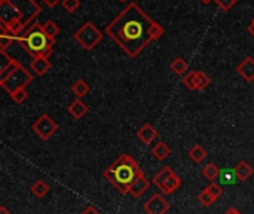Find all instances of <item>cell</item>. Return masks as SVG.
<instances>
[{
    "mask_svg": "<svg viewBox=\"0 0 254 214\" xmlns=\"http://www.w3.org/2000/svg\"><path fill=\"white\" fill-rule=\"evenodd\" d=\"M104 31L127 55L134 58L150 42L158 40L165 30L135 1H131L107 24Z\"/></svg>",
    "mask_w": 254,
    "mask_h": 214,
    "instance_id": "6da1fadb",
    "label": "cell"
},
{
    "mask_svg": "<svg viewBox=\"0 0 254 214\" xmlns=\"http://www.w3.org/2000/svg\"><path fill=\"white\" fill-rule=\"evenodd\" d=\"M42 12L36 0H0V27L13 36H21Z\"/></svg>",
    "mask_w": 254,
    "mask_h": 214,
    "instance_id": "7a4b0ae2",
    "label": "cell"
},
{
    "mask_svg": "<svg viewBox=\"0 0 254 214\" xmlns=\"http://www.w3.org/2000/svg\"><path fill=\"white\" fill-rule=\"evenodd\" d=\"M140 171L141 168L138 167V162L131 155L122 153L107 167V170L104 171V177L119 191V194L127 195L129 194V189Z\"/></svg>",
    "mask_w": 254,
    "mask_h": 214,
    "instance_id": "3957f363",
    "label": "cell"
},
{
    "mask_svg": "<svg viewBox=\"0 0 254 214\" xmlns=\"http://www.w3.org/2000/svg\"><path fill=\"white\" fill-rule=\"evenodd\" d=\"M16 42L33 58L37 57V55H46V57H49L54 52V45H55V40L51 39V37H48L46 33L42 30V25L37 24V22L33 24L21 36H18Z\"/></svg>",
    "mask_w": 254,
    "mask_h": 214,
    "instance_id": "277c9868",
    "label": "cell"
},
{
    "mask_svg": "<svg viewBox=\"0 0 254 214\" xmlns=\"http://www.w3.org/2000/svg\"><path fill=\"white\" fill-rule=\"evenodd\" d=\"M74 40L85 49V51H92L101 40H103V33L91 22L86 21L74 34H73Z\"/></svg>",
    "mask_w": 254,
    "mask_h": 214,
    "instance_id": "5b68a950",
    "label": "cell"
},
{
    "mask_svg": "<svg viewBox=\"0 0 254 214\" xmlns=\"http://www.w3.org/2000/svg\"><path fill=\"white\" fill-rule=\"evenodd\" d=\"M152 183L159 188V191L165 195L174 194L180 186H182V179L170 168V167H162L153 177Z\"/></svg>",
    "mask_w": 254,
    "mask_h": 214,
    "instance_id": "8992f818",
    "label": "cell"
},
{
    "mask_svg": "<svg viewBox=\"0 0 254 214\" xmlns=\"http://www.w3.org/2000/svg\"><path fill=\"white\" fill-rule=\"evenodd\" d=\"M31 130L34 131V134L42 139V140H49L57 131H58V124L48 115V113H43L42 116H39L36 119V122L31 125Z\"/></svg>",
    "mask_w": 254,
    "mask_h": 214,
    "instance_id": "52a82bcc",
    "label": "cell"
},
{
    "mask_svg": "<svg viewBox=\"0 0 254 214\" xmlns=\"http://www.w3.org/2000/svg\"><path fill=\"white\" fill-rule=\"evenodd\" d=\"M31 80H33V74L28 73V71L24 69V66L21 64V66L16 69V71H15L9 79H6L3 83H0V86H1L4 91H7V92L10 94L12 91L18 89V88H25L27 85L31 83Z\"/></svg>",
    "mask_w": 254,
    "mask_h": 214,
    "instance_id": "ba28073f",
    "label": "cell"
},
{
    "mask_svg": "<svg viewBox=\"0 0 254 214\" xmlns=\"http://www.w3.org/2000/svg\"><path fill=\"white\" fill-rule=\"evenodd\" d=\"M170 203L161 194H153L143 206L147 214H167L170 212Z\"/></svg>",
    "mask_w": 254,
    "mask_h": 214,
    "instance_id": "9c48e42d",
    "label": "cell"
},
{
    "mask_svg": "<svg viewBox=\"0 0 254 214\" xmlns=\"http://www.w3.org/2000/svg\"><path fill=\"white\" fill-rule=\"evenodd\" d=\"M48 58L49 57H46V55H37V57H34L31 60V63H30V70L36 76H45L52 69V64H51V61Z\"/></svg>",
    "mask_w": 254,
    "mask_h": 214,
    "instance_id": "30bf717a",
    "label": "cell"
},
{
    "mask_svg": "<svg viewBox=\"0 0 254 214\" xmlns=\"http://www.w3.org/2000/svg\"><path fill=\"white\" fill-rule=\"evenodd\" d=\"M149 188H150V182H149V179L146 177L144 171L141 170V171L138 173L135 182L132 183L131 189H129V195H131L132 198H140L146 191H149Z\"/></svg>",
    "mask_w": 254,
    "mask_h": 214,
    "instance_id": "8fae6325",
    "label": "cell"
},
{
    "mask_svg": "<svg viewBox=\"0 0 254 214\" xmlns=\"http://www.w3.org/2000/svg\"><path fill=\"white\" fill-rule=\"evenodd\" d=\"M137 137L141 143L144 144H152L156 139H158V131L150 125V124H144L138 131H137Z\"/></svg>",
    "mask_w": 254,
    "mask_h": 214,
    "instance_id": "7c38bea8",
    "label": "cell"
},
{
    "mask_svg": "<svg viewBox=\"0 0 254 214\" xmlns=\"http://www.w3.org/2000/svg\"><path fill=\"white\" fill-rule=\"evenodd\" d=\"M237 71L243 76L244 80L247 82H253L254 80V58L253 57H247L241 64H238Z\"/></svg>",
    "mask_w": 254,
    "mask_h": 214,
    "instance_id": "4fadbf2b",
    "label": "cell"
},
{
    "mask_svg": "<svg viewBox=\"0 0 254 214\" xmlns=\"http://www.w3.org/2000/svg\"><path fill=\"white\" fill-rule=\"evenodd\" d=\"M253 167L247 162V161H240L235 167H234V173L237 176V179L240 182H247L252 176H253Z\"/></svg>",
    "mask_w": 254,
    "mask_h": 214,
    "instance_id": "5bb4252c",
    "label": "cell"
},
{
    "mask_svg": "<svg viewBox=\"0 0 254 214\" xmlns=\"http://www.w3.org/2000/svg\"><path fill=\"white\" fill-rule=\"evenodd\" d=\"M67 112L71 115V118L79 121V119H82L88 113V106L80 98H77L73 103H70V106L67 107Z\"/></svg>",
    "mask_w": 254,
    "mask_h": 214,
    "instance_id": "9a60e30c",
    "label": "cell"
},
{
    "mask_svg": "<svg viewBox=\"0 0 254 214\" xmlns=\"http://www.w3.org/2000/svg\"><path fill=\"white\" fill-rule=\"evenodd\" d=\"M152 155H153V158L155 159H158V161H165L170 155H171V149H170V146L167 144V143H164V142H159V143H156L153 147H152Z\"/></svg>",
    "mask_w": 254,
    "mask_h": 214,
    "instance_id": "2e32d148",
    "label": "cell"
},
{
    "mask_svg": "<svg viewBox=\"0 0 254 214\" xmlns=\"http://www.w3.org/2000/svg\"><path fill=\"white\" fill-rule=\"evenodd\" d=\"M188 155H189V158L195 162V164H201L205 158H207V150L201 146V144H193L192 147H190V150L188 152Z\"/></svg>",
    "mask_w": 254,
    "mask_h": 214,
    "instance_id": "e0dca14e",
    "label": "cell"
},
{
    "mask_svg": "<svg viewBox=\"0 0 254 214\" xmlns=\"http://www.w3.org/2000/svg\"><path fill=\"white\" fill-rule=\"evenodd\" d=\"M89 83L85 82L83 79H77L73 85H71V92L77 97V98H83L85 95L89 94Z\"/></svg>",
    "mask_w": 254,
    "mask_h": 214,
    "instance_id": "ac0fdd59",
    "label": "cell"
},
{
    "mask_svg": "<svg viewBox=\"0 0 254 214\" xmlns=\"http://www.w3.org/2000/svg\"><path fill=\"white\" fill-rule=\"evenodd\" d=\"M202 176L210 182V183H213L216 179H219V176H220V168H219V165L217 164H214V162H208L204 168H202Z\"/></svg>",
    "mask_w": 254,
    "mask_h": 214,
    "instance_id": "d6986e66",
    "label": "cell"
},
{
    "mask_svg": "<svg viewBox=\"0 0 254 214\" xmlns=\"http://www.w3.org/2000/svg\"><path fill=\"white\" fill-rule=\"evenodd\" d=\"M30 191H31V194H33L36 198H43V197L48 195V192H49L51 189H49V186H48L43 180L39 179V180H36V182L31 185V189H30Z\"/></svg>",
    "mask_w": 254,
    "mask_h": 214,
    "instance_id": "ffe728a7",
    "label": "cell"
},
{
    "mask_svg": "<svg viewBox=\"0 0 254 214\" xmlns=\"http://www.w3.org/2000/svg\"><path fill=\"white\" fill-rule=\"evenodd\" d=\"M40 25H42V30L46 33V36L51 37V39H54V40H55V37L60 34V27H58V24H57L55 21H52V19H48L46 22H43V24H40Z\"/></svg>",
    "mask_w": 254,
    "mask_h": 214,
    "instance_id": "44dd1931",
    "label": "cell"
},
{
    "mask_svg": "<svg viewBox=\"0 0 254 214\" xmlns=\"http://www.w3.org/2000/svg\"><path fill=\"white\" fill-rule=\"evenodd\" d=\"M188 61L185 60V58H182V57H177V58H174L173 61H171V64H170V67H171V70H173V73L174 74H177V76H180V74H183L186 70H188Z\"/></svg>",
    "mask_w": 254,
    "mask_h": 214,
    "instance_id": "7402d4cb",
    "label": "cell"
},
{
    "mask_svg": "<svg viewBox=\"0 0 254 214\" xmlns=\"http://www.w3.org/2000/svg\"><path fill=\"white\" fill-rule=\"evenodd\" d=\"M19 66H21V63H19L18 60H15V58H13V60H12V63H10L7 67L1 69V70H0V83H3L6 79H9V77L16 71V69H18Z\"/></svg>",
    "mask_w": 254,
    "mask_h": 214,
    "instance_id": "603a6c76",
    "label": "cell"
},
{
    "mask_svg": "<svg viewBox=\"0 0 254 214\" xmlns=\"http://www.w3.org/2000/svg\"><path fill=\"white\" fill-rule=\"evenodd\" d=\"M195 79H196V88H198V91H204L211 83V79L208 77V74H205L204 71H199V70L195 71Z\"/></svg>",
    "mask_w": 254,
    "mask_h": 214,
    "instance_id": "cb8c5ba5",
    "label": "cell"
},
{
    "mask_svg": "<svg viewBox=\"0 0 254 214\" xmlns=\"http://www.w3.org/2000/svg\"><path fill=\"white\" fill-rule=\"evenodd\" d=\"M220 185H235L237 182H240L234 173V170H220Z\"/></svg>",
    "mask_w": 254,
    "mask_h": 214,
    "instance_id": "d4e9b609",
    "label": "cell"
},
{
    "mask_svg": "<svg viewBox=\"0 0 254 214\" xmlns=\"http://www.w3.org/2000/svg\"><path fill=\"white\" fill-rule=\"evenodd\" d=\"M16 39H18V36H13V34H9L6 31H1L0 33V51H6L12 45V42H15Z\"/></svg>",
    "mask_w": 254,
    "mask_h": 214,
    "instance_id": "484cf974",
    "label": "cell"
},
{
    "mask_svg": "<svg viewBox=\"0 0 254 214\" xmlns=\"http://www.w3.org/2000/svg\"><path fill=\"white\" fill-rule=\"evenodd\" d=\"M9 95H10V98H12L16 104H22V103L28 98V92H27L25 88H18V89L12 91Z\"/></svg>",
    "mask_w": 254,
    "mask_h": 214,
    "instance_id": "4316f807",
    "label": "cell"
},
{
    "mask_svg": "<svg viewBox=\"0 0 254 214\" xmlns=\"http://www.w3.org/2000/svg\"><path fill=\"white\" fill-rule=\"evenodd\" d=\"M198 201L202 204V207H210V206H213V204L216 203L214 197H213L207 189H204V191L198 195Z\"/></svg>",
    "mask_w": 254,
    "mask_h": 214,
    "instance_id": "83f0119b",
    "label": "cell"
},
{
    "mask_svg": "<svg viewBox=\"0 0 254 214\" xmlns=\"http://www.w3.org/2000/svg\"><path fill=\"white\" fill-rule=\"evenodd\" d=\"M182 83H183L188 89H190V91H198V88H196V79H195V71L188 73V74L183 77Z\"/></svg>",
    "mask_w": 254,
    "mask_h": 214,
    "instance_id": "f1b7e54d",
    "label": "cell"
},
{
    "mask_svg": "<svg viewBox=\"0 0 254 214\" xmlns=\"http://www.w3.org/2000/svg\"><path fill=\"white\" fill-rule=\"evenodd\" d=\"M61 4L63 7L68 12V13H73L79 9L80 6V0H61Z\"/></svg>",
    "mask_w": 254,
    "mask_h": 214,
    "instance_id": "f546056e",
    "label": "cell"
},
{
    "mask_svg": "<svg viewBox=\"0 0 254 214\" xmlns=\"http://www.w3.org/2000/svg\"><path fill=\"white\" fill-rule=\"evenodd\" d=\"M205 189H207V191H208V192H210V194L214 197V200H216V201H217V200H219V198L223 195V188H222L220 185L214 183V182H213V183H210V185H208Z\"/></svg>",
    "mask_w": 254,
    "mask_h": 214,
    "instance_id": "4dcf8cb0",
    "label": "cell"
},
{
    "mask_svg": "<svg viewBox=\"0 0 254 214\" xmlns=\"http://www.w3.org/2000/svg\"><path fill=\"white\" fill-rule=\"evenodd\" d=\"M216 3H217V6L222 9V10H225V12H228L235 3H237V0H214Z\"/></svg>",
    "mask_w": 254,
    "mask_h": 214,
    "instance_id": "1f68e13d",
    "label": "cell"
},
{
    "mask_svg": "<svg viewBox=\"0 0 254 214\" xmlns=\"http://www.w3.org/2000/svg\"><path fill=\"white\" fill-rule=\"evenodd\" d=\"M0 57H1V63H0V70L1 69H4V67H7L10 63H12V57H9L7 54H6V51H0Z\"/></svg>",
    "mask_w": 254,
    "mask_h": 214,
    "instance_id": "d6a6232c",
    "label": "cell"
},
{
    "mask_svg": "<svg viewBox=\"0 0 254 214\" xmlns=\"http://www.w3.org/2000/svg\"><path fill=\"white\" fill-rule=\"evenodd\" d=\"M82 214H100V212L95 209V207H92V206H88L83 212H82Z\"/></svg>",
    "mask_w": 254,
    "mask_h": 214,
    "instance_id": "836d02e7",
    "label": "cell"
},
{
    "mask_svg": "<svg viewBox=\"0 0 254 214\" xmlns=\"http://www.w3.org/2000/svg\"><path fill=\"white\" fill-rule=\"evenodd\" d=\"M43 3H45L48 7H55V6L60 3V0H43Z\"/></svg>",
    "mask_w": 254,
    "mask_h": 214,
    "instance_id": "e575fe53",
    "label": "cell"
},
{
    "mask_svg": "<svg viewBox=\"0 0 254 214\" xmlns=\"http://www.w3.org/2000/svg\"><path fill=\"white\" fill-rule=\"evenodd\" d=\"M223 214H243V213H241L238 209H235V207H231V209H228V210H226V212H225Z\"/></svg>",
    "mask_w": 254,
    "mask_h": 214,
    "instance_id": "d590c367",
    "label": "cell"
},
{
    "mask_svg": "<svg viewBox=\"0 0 254 214\" xmlns=\"http://www.w3.org/2000/svg\"><path fill=\"white\" fill-rule=\"evenodd\" d=\"M247 30H249L250 36H252V37H254V21H252V22H250V25H249V28H247Z\"/></svg>",
    "mask_w": 254,
    "mask_h": 214,
    "instance_id": "8d00e7d4",
    "label": "cell"
},
{
    "mask_svg": "<svg viewBox=\"0 0 254 214\" xmlns=\"http://www.w3.org/2000/svg\"><path fill=\"white\" fill-rule=\"evenodd\" d=\"M201 1H202V3H204V4H208V3H211V1H213V0H201Z\"/></svg>",
    "mask_w": 254,
    "mask_h": 214,
    "instance_id": "74e56055",
    "label": "cell"
},
{
    "mask_svg": "<svg viewBox=\"0 0 254 214\" xmlns=\"http://www.w3.org/2000/svg\"><path fill=\"white\" fill-rule=\"evenodd\" d=\"M119 1H125V0H119Z\"/></svg>",
    "mask_w": 254,
    "mask_h": 214,
    "instance_id": "f35d334b",
    "label": "cell"
},
{
    "mask_svg": "<svg viewBox=\"0 0 254 214\" xmlns=\"http://www.w3.org/2000/svg\"><path fill=\"white\" fill-rule=\"evenodd\" d=\"M253 21H254V18H253Z\"/></svg>",
    "mask_w": 254,
    "mask_h": 214,
    "instance_id": "ab89813d",
    "label": "cell"
},
{
    "mask_svg": "<svg viewBox=\"0 0 254 214\" xmlns=\"http://www.w3.org/2000/svg\"><path fill=\"white\" fill-rule=\"evenodd\" d=\"M9 214H10V213H9Z\"/></svg>",
    "mask_w": 254,
    "mask_h": 214,
    "instance_id": "60d3db41",
    "label": "cell"
}]
</instances>
